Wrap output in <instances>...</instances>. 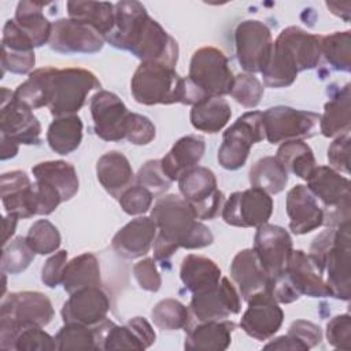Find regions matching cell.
<instances>
[{
    "label": "cell",
    "mask_w": 351,
    "mask_h": 351,
    "mask_svg": "<svg viewBox=\"0 0 351 351\" xmlns=\"http://www.w3.org/2000/svg\"><path fill=\"white\" fill-rule=\"evenodd\" d=\"M106 41L114 48L132 52L141 62H158L170 67H176L178 62L177 41L134 0L115 4V23Z\"/></svg>",
    "instance_id": "obj_1"
},
{
    "label": "cell",
    "mask_w": 351,
    "mask_h": 351,
    "mask_svg": "<svg viewBox=\"0 0 351 351\" xmlns=\"http://www.w3.org/2000/svg\"><path fill=\"white\" fill-rule=\"evenodd\" d=\"M307 189L324 204V225L336 228L350 221L351 184L330 166H317L308 176Z\"/></svg>",
    "instance_id": "obj_7"
},
{
    "label": "cell",
    "mask_w": 351,
    "mask_h": 351,
    "mask_svg": "<svg viewBox=\"0 0 351 351\" xmlns=\"http://www.w3.org/2000/svg\"><path fill=\"white\" fill-rule=\"evenodd\" d=\"M90 115L97 137L104 141L125 138L130 111L115 93L97 90L90 99Z\"/></svg>",
    "instance_id": "obj_18"
},
{
    "label": "cell",
    "mask_w": 351,
    "mask_h": 351,
    "mask_svg": "<svg viewBox=\"0 0 351 351\" xmlns=\"http://www.w3.org/2000/svg\"><path fill=\"white\" fill-rule=\"evenodd\" d=\"M289 229L295 234L310 233L324 225V211L306 185L298 184L287 193Z\"/></svg>",
    "instance_id": "obj_23"
},
{
    "label": "cell",
    "mask_w": 351,
    "mask_h": 351,
    "mask_svg": "<svg viewBox=\"0 0 351 351\" xmlns=\"http://www.w3.org/2000/svg\"><path fill=\"white\" fill-rule=\"evenodd\" d=\"M189 310L197 322L222 321L240 313V293L229 278L221 277L215 287L192 295Z\"/></svg>",
    "instance_id": "obj_16"
},
{
    "label": "cell",
    "mask_w": 351,
    "mask_h": 351,
    "mask_svg": "<svg viewBox=\"0 0 351 351\" xmlns=\"http://www.w3.org/2000/svg\"><path fill=\"white\" fill-rule=\"evenodd\" d=\"M62 285L69 295L88 287H101L97 258L92 252H84L67 262L63 270Z\"/></svg>",
    "instance_id": "obj_36"
},
{
    "label": "cell",
    "mask_w": 351,
    "mask_h": 351,
    "mask_svg": "<svg viewBox=\"0 0 351 351\" xmlns=\"http://www.w3.org/2000/svg\"><path fill=\"white\" fill-rule=\"evenodd\" d=\"M328 343L339 350H351V317L340 314L333 317L326 325Z\"/></svg>",
    "instance_id": "obj_53"
},
{
    "label": "cell",
    "mask_w": 351,
    "mask_h": 351,
    "mask_svg": "<svg viewBox=\"0 0 351 351\" xmlns=\"http://www.w3.org/2000/svg\"><path fill=\"white\" fill-rule=\"evenodd\" d=\"M154 195L138 184L129 186L119 197L121 208L129 215H140L147 213L151 208Z\"/></svg>",
    "instance_id": "obj_50"
},
{
    "label": "cell",
    "mask_w": 351,
    "mask_h": 351,
    "mask_svg": "<svg viewBox=\"0 0 351 351\" xmlns=\"http://www.w3.org/2000/svg\"><path fill=\"white\" fill-rule=\"evenodd\" d=\"M171 182L173 181L163 173L159 159L147 160L136 174V184L148 189L154 197L167 192L171 186Z\"/></svg>",
    "instance_id": "obj_49"
},
{
    "label": "cell",
    "mask_w": 351,
    "mask_h": 351,
    "mask_svg": "<svg viewBox=\"0 0 351 351\" xmlns=\"http://www.w3.org/2000/svg\"><path fill=\"white\" fill-rule=\"evenodd\" d=\"M236 329L233 321H206L188 329L184 348L191 351H222L230 346L232 333Z\"/></svg>",
    "instance_id": "obj_30"
},
{
    "label": "cell",
    "mask_w": 351,
    "mask_h": 351,
    "mask_svg": "<svg viewBox=\"0 0 351 351\" xmlns=\"http://www.w3.org/2000/svg\"><path fill=\"white\" fill-rule=\"evenodd\" d=\"M1 202L7 214H16L19 218L37 215L36 186L22 170L1 174Z\"/></svg>",
    "instance_id": "obj_24"
},
{
    "label": "cell",
    "mask_w": 351,
    "mask_h": 351,
    "mask_svg": "<svg viewBox=\"0 0 351 351\" xmlns=\"http://www.w3.org/2000/svg\"><path fill=\"white\" fill-rule=\"evenodd\" d=\"M319 114L296 110L288 106H274L262 112L265 138L270 144L303 140L319 132Z\"/></svg>",
    "instance_id": "obj_10"
},
{
    "label": "cell",
    "mask_w": 351,
    "mask_h": 351,
    "mask_svg": "<svg viewBox=\"0 0 351 351\" xmlns=\"http://www.w3.org/2000/svg\"><path fill=\"white\" fill-rule=\"evenodd\" d=\"M273 213L270 195L259 188L233 192L222 206V219L237 228H258L267 223Z\"/></svg>",
    "instance_id": "obj_14"
},
{
    "label": "cell",
    "mask_w": 351,
    "mask_h": 351,
    "mask_svg": "<svg viewBox=\"0 0 351 351\" xmlns=\"http://www.w3.org/2000/svg\"><path fill=\"white\" fill-rule=\"evenodd\" d=\"M285 274L296 292L302 296L310 298H328L332 296L330 289L324 280V276L318 271L308 254L303 250H293L287 267Z\"/></svg>",
    "instance_id": "obj_27"
},
{
    "label": "cell",
    "mask_w": 351,
    "mask_h": 351,
    "mask_svg": "<svg viewBox=\"0 0 351 351\" xmlns=\"http://www.w3.org/2000/svg\"><path fill=\"white\" fill-rule=\"evenodd\" d=\"M263 90L262 82L254 74L243 73L234 77L230 95L243 107L254 108L261 103Z\"/></svg>",
    "instance_id": "obj_48"
},
{
    "label": "cell",
    "mask_w": 351,
    "mask_h": 351,
    "mask_svg": "<svg viewBox=\"0 0 351 351\" xmlns=\"http://www.w3.org/2000/svg\"><path fill=\"white\" fill-rule=\"evenodd\" d=\"M156 223L154 258L166 262L178 248L197 250L214 241L211 230L197 221L191 204L177 195H166L156 200L151 210Z\"/></svg>",
    "instance_id": "obj_2"
},
{
    "label": "cell",
    "mask_w": 351,
    "mask_h": 351,
    "mask_svg": "<svg viewBox=\"0 0 351 351\" xmlns=\"http://www.w3.org/2000/svg\"><path fill=\"white\" fill-rule=\"evenodd\" d=\"M34 64V51H15L1 48V75H4L5 71L14 74H30Z\"/></svg>",
    "instance_id": "obj_51"
},
{
    "label": "cell",
    "mask_w": 351,
    "mask_h": 351,
    "mask_svg": "<svg viewBox=\"0 0 351 351\" xmlns=\"http://www.w3.org/2000/svg\"><path fill=\"white\" fill-rule=\"evenodd\" d=\"M248 308L240 319V328L255 340H267L277 333L284 311L269 292H261L247 300Z\"/></svg>",
    "instance_id": "obj_20"
},
{
    "label": "cell",
    "mask_w": 351,
    "mask_h": 351,
    "mask_svg": "<svg viewBox=\"0 0 351 351\" xmlns=\"http://www.w3.org/2000/svg\"><path fill=\"white\" fill-rule=\"evenodd\" d=\"M321 55L337 71L351 70V32H335L321 36Z\"/></svg>",
    "instance_id": "obj_43"
},
{
    "label": "cell",
    "mask_w": 351,
    "mask_h": 351,
    "mask_svg": "<svg viewBox=\"0 0 351 351\" xmlns=\"http://www.w3.org/2000/svg\"><path fill=\"white\" fill-rule=\"evenodd\" d=\"M48 108L53 118L74 115L85 104L90 90H100V81L96 75L81 67L56 69L45 66Z\"/></svg>",
    "instance_id": "obj_5"
},
{
    "label": "cell",
    "mask_w": 351,
    "mask_h": 351,
    "mask_svg": "<svg viewBox=\"0 0 351 351\" xmlns=\"http://www.w3.org/2000/svg\"><path fill=\"white\" fill-rule=\"evenodd\" d=\"M96 176L101 186L115 199L136 181L129 159L118 151H108L99 158Z\"/></svg>",
    "instance_id": "obj_29"
},
{
    "label": "cell",
    "mask_w": 351,
    "mask_h": 351,
    "mask_svg": "<svg viewBox=\"0 0 351 351\" xmlns=\"http://www.w3.org/2000/svg\"><path fill=\"white\" fill-rule=\"evenodd\" d=\"M350 221L319 233L310 245L308 256L324 276L332 298H351V236Z\"/></svg>",
    "instance_id": "obj_4"
},
{
    "label": "cell",
    "mask_w": 351,
    "mask_h": 351,
    "mask_svg": "<svg viewBox=\"0 0 351 351\" xmlns=\"http://www.w3.org/2000/svg\"><path fill=\"white\" fill-rule=\"evenodd\" d=\"M155 339V330L144 317H134L121 326L107 319L101 337V350L141 351L151 347Z\"/></svg>",
    "instance_id": "obj_22"
},
{
    "label": "cell",
    "mask_w": 351,
    "mask_h": 351,
    "mask_svg": "<svg viewBox=\"0 0 351 351\" xmlns=\"http://www.w3.org/2000/svg\"><path fill=\"white\" fill-rule=\"evenodd\" d=\"M47 5L49 4L41 1H19L15 10L14 21L34 48L47 44L51 37L52 23L43 12Z\"/></svg>",
    "instance_id": "obj_34"
},
{
    "label": "cell",
    "mask_w": 351,
    "mask_h": 351,
    "mask_svg": "<svg viewBox=\"0 0 351 351\" xmlns=\"http://www.w3.org/2000/svg\"><path fill=\"white\" fill-rule=\"evenodd\" d=\"M351 93L350 84L337 89L325 103L319 117V132L325 137H337L351 128Z\"/></svg>",
    "instance_id": "obj_33"
},
{
    "label": "cell",
    "mask_w": 351,
    "mask_h": 351,
    "mask_svg": "<svg viewBox=\"0 0 351 351\" xmlns=\"http://www.w3.org/2000/svg\"><path fill=\"white\" fill-rule=\"evenodd\" d=\"M267 292L277 303H284V304L292 303L300 298V295L296 292L289 278L287 277L285 271L270 278Z\"/></svg>",
    "instance_id": "obj_59"
},
{
    "label": "cell",
    "mask_w": 351,
    "mask_h": 351,
    "mask_svg": "<svg viewBox=\"0 0 351 351\" xmlns=\"http://www.w3.org/2000/svg\"><path fill=\"white\" fill-rule=\"evenodd\" d=\"M288 335L296 337L302 341L307 350L318 346L322 340V330L318 325L306 321V319H296L289 325Z\"/></svg>",
    "instance_id": "obj_58"
},
{
    "label": "cell",
    "mask_w": 351,
    "mask_h": 351,
    "mask_svg": "<svg viewBox=\"0 0 351 351\" xmlns=\"http://www.w3.org/2000/svg\"><path fill=\"white\" fill-rule=\"evenodd\" d=\"M156 232V223L151 217H137L114 234L111 247L122 258H141L154 245Z\"/></svg>",
    "instance_id": "obj_25"
},
{
    "label": "cell",
    "mask_w": 351,
    "mask_h": 351,
    "mask_svg": "<svg viewBox=\"0 0 351 351\" xmlns=\"http://www.w3.org/2000/svg\"><path fill=\"white\" fill-rule=\"evenodd\" d=\"M133 276L138 287L148 292H158L162 285L160 274L154 258H144L133 266Z\"/></svg>",
    "instance_id": "obj_54"
},
{
    "label": "cell",
    "mask_w": 351,
    "mask_h": 351,
    "mask_svg": "<svg viewBox=\"0 0 351 351\" xmlns=\"http://www.w3.org/2000/svg\"><path fill=\"white\" fill-rule=\"evenodd\" d=\"M26 241L36 254L48 255L59 248L62 237L52 222L48 219H38L29 228Z\"/></svg>",
    "instance_id": "obj_47"
},
{
    "label": "cell",
    "mask_w": 351,
    "mask_h": 351,
    "mask_svg": "<svg viewBox=\"0 0 351 351\" xmlns=\"http://www.w3.org/2000/svg\"><path fill=\"white\" fill-rule=\"evenodd\" d=\"M252 250L271 278L285 270L288 259L293 251L292 239L284 228L263 223L256 229Z\"/></svg>",
    "instance_id": "obj_19"
},
{
    "label": "cell",
    "mask_w": 351,
    "mask_h": 351,
    "mask_svg": "<svg viewBox=\"0 0 351 351\" xmlns=\"http://www.w3.org/2000/svg\"><path fill=\"white\" fill-rule=\"evenodd\" d=\"M82 121L77 114L55 118L47 130L49 148L59 155L71 154L82 141Z\"/></svg>",
    "instance_id": "obj_39"
},
{
    "label": "cell",
    "mask_w": 351,
    "mask_h": 351,
    "mask_svg": "<svg viewBox=\"0 0 351 351\" xmlns=\"http://www.w3.org/2000/svg\"><path fill=\"white\" fill-rule=\"evenodd\" d=\"M276 158L284 166L287 173H292L302 180H307L317 167L314 152L303 140L284 141L278 147Z\"/></svg>",
    "instance_id": "obj_40"
},
{
    "label": "cell",
    "mask_w": 351,
    "mask_h": 351,
    "mask_svg": "<svg viewBox=\"0 0 351 351\" xmlns=\"http://www.w3.org/2000/svg\"><path fill=\"white\" fill-rule=\"evenodd\" d=\"M18 215L16 214H7L3 219L4 223V237H3V245L7 244L11 239V236L15 233V228L18 223Z\"/></svg>",
    "instance_id": "obj_62"
},
{
    "label": "cell",
    "mask_w": 351,
    "mask_h": 351,
    "mask_svg": "<svg viewBox=\"0 0 351 351\" xmlns=\"http://www.w3.org/2000/svg\"><path fill=\"white\" fill-rule=\"evenodd\" d=\"M55 315L51 300L37 291L11 292L3 296L0 306V325H38L47 326Z\"/></svg>",
    "instance_id": "obj_13"
},
{
    "label": "cell",
    "mask_w": 351,
    "mask_h": 351,
    "mask_svg": "<svg viewBox=\"0 0 351 351\" xmlns=\"http://www.w3.org/2000/svg\"><path fill=\"white\" fill-rule=\"evenodd\" d=\"M0 348L16 351H52L56 350L55 337L38 325H0Z\"/></svg>",
    "instance_id": "obj_31"
},
{
    "label": "cell",
    "mask_w": 351,
    "mask_h": 351,
    "mask_svg": "<svg viewBox=\"0 0 351 351\" xmlns=\"http://www.w3.org/2000/svg\"><path fill=\"white\" fill-rule=\"evenodd\" d=\"M0 133L18 144L38 145L41 125L29 107L14 97V92L1 88Z\"/></svg>",
    "instance_id": "obj_15"
},
{
    "label": "cell",
    "mask_w": 351,
    "mask_h": 351,
    "mask_svg": "<svg viewBox=\"0 0 351 351\" xmlns=\"http://www.w3.org/2000/svg\"><path fill=\"white\" fill-rule=\"evenodd\" d=\"M321 56V36L299 26L285 27L273 43L270 59L261 73L263 82L270 88H287L300 71L315 69Z\"/></svg>",
    "instance_id": "obj_3"
},
{
    "label": "cell",
    "mask_w": 351,
    "mask_h": 351,
    "mask_svg": "<svg viewBox=\"0 0 351 351\" xmlns=\"http://www.w3.org/2000/svg\"><path fill=\"white\" fill-rule=\"evenodd\" d=\"M110 310L108 295L101 287H88L70 293L62 307L64 324L96 326L107 318Z\"/></svg>",
    "instance_id": "obj_21"
},
{
    "label": "cell",
    "mask_w": 351,
    "mask_h": 351,
    "mask_svg": "<svg viewBox=\"0 0 351 351\" xmlns=\"http://www.w3.org/2000/svg\"><path fill=\"white\" fill-rule=\"evenodd\" d=\"M67 263V251L60 250L47 259L41 269V281L48 288H56L62 284L63 270Z\"/></svg>",
    "instance_id": "obj_56"
},
{
    "label": "cell",
    "mask_w": 351,
    "mask_h": 351,
    "mask_svg": "<svg viewBox=\"0 0 351 351\" xmlns=\"http://www.w3.org/2000/svg\"><path fill=\"white\" fill-rule=\"evenodd\" d=\"M232 117L230 104L223 97H207L192 106L189 119L196 130L204 133H218Z\"/></svg>",
    "instance_id": "obj_37"
},
{
    "label": "cell",
    "mask_w": 351,
    "mask_h": 351,
    "mask_svg": "<svg viewBox=\"0 0 351 351\" xmlns=\"http://www.w3.org/2000/svg\"><path fill=\"white\" fill-rule=\"evenodd\" d=\"M0 141H1V160H7L11 159L14 156H16L18 149H19V144L15 143L14 140H11L10 137H7L5 134L0 133Z\"/></svg>",
    "instance_id": "obj_61"
},
{
    "label": "cell",
    "mask_w": 351,
    "mask_h": 351,
    "mask_svg": "<svg viewBox=\"0 0 351 351\" xmlns=\"http://www.w3.org/2000/svg\"><path fill=\"white\" fill-rule=\"evenodd\" d=\"M347 3H348V1H346V3H337V1H326V7L330 10V12H332V14H335L336 16H339V18H341L343 21L348 22V21H350V14L343 11V7H344Z\"/></svg>",
    "instance_id": "obj_63"
},
{
    "label": "cell",
    "mask_w": 351,
    "mask_h": 351,
    "mask_svg": "<svg viewBox=\"0 0 351 351\" xmlns=\"http://www.w3.org/2000/svg\"><path fill=\"white\" fill-rule=\"evenodd\" d=\"M234 44L241 69L248 74L262 73L273 48L270 29L256 19L243 21L234 30Z\"/></svg>",
    "instance_id": "obj_12"
},
{
    "label": "cell",
    "mask_w": 351,
    "mask_h": 351,
    "mask_svg": "<svg viewBox=\"0 0 351 351\" xmlns=\"http://www.w3.org/2000/svg\"><path fill=\"white\" fill-rule=\"evenodd\" d=\"M252 188H259L269 195H277L288 184V173L276 156H263L256 160L248 173Z\"/></svg>",
    "instance_id": "obj_41"
},
{
    "label": "cell",
    "mask_w": 351,
    "mask_h": 351,
    "mask_svg": "<svg viewBox=\"0 0 351 351\" xmlns=\"http://www.w3.org/2000/svg\"><path fill=\"white\" fill-rule=\"evenodd\" d=\"M188 78L206 97L230 95L234 81L226 55L215 47H202L193 52Z\"/></svg>",
    "instance_id": "obj_8"
},
{
    "label": "cell",
    "mask_w": 351,
    "mask_h": 351,
    "mask_svg": "<svg viewBox=\"0 0 351 351\" xmlns=\"http://www.w3.org/2000/svg\"><path fill=\"white\" fill-rule=\"evenodd\" d=\"M206 151L204 138L196 134H188L178 138L171 149L160 159L163 173L171 180L178 178L188 170L196 167Z\"/></svg>",
    "instance_id": "obj_28"
},
{
    "label": "cell",
    "mask_w": 351,
    "mask_h": 351,
    "mask_svg": "<svg viewBox=\"0 0 351 351\" xmlns=\"http://www.w3.org/2000/svg\"><path fill=\"white\" fill-rule=\"evenodd\" d=\"M106 38L92 26L71 18H60L52 23L49 48L55 52L96 53L104 47Z\"/></svg>",
    "instance_id": "obj_17"
},
{
    "label": "cell",
    "mask_w": 351,
    "mask_h": 351,
    "mask_svg": "<svg viewBox=\"0 0 351 351\" xmlns=\"http://www.w3.org/2000/svg\"><path fill=\"white\" fill-rule=\"evenodd\" d=\"M230 277L244 300H248L256 293L267 292L270 284V276L251 248L241 250L234 255L230 265Z\"/></svg>",
    "instance_id": "obj_26"
},
{
    "label": "cell",
    "mask_w": 351,
    "mask_h": 351,
    "mask_svg": "<svg viewBox=\"0 0 351 351\" xmlns=\"http://www.w3.org/2000/svg\"><path fill=\"white\" fill-rule=\"evenodd\" d=\"M265 138L262 112L248 111L234 121L222 136L218 149V162L226 170H239L247 162L254 144Z\"/></svg>",
    "instance_id": "obj_9"
},
{
    "label": "cell",
    "mask_w": 351,
    "mask_h": 351,
    "mask_svg": "<svg viewBox=\"0 0 351 351\" xmlns=\"http://www.w3.org/2000/svg\"><path fill=\"white\" fill-rule=\"evenodd\" d=\"M69 18L92 26L104 38L115 23V4L104 1H67Z\"/></svg>",
    "instance_id": "obj_38"
},
{
    "label": "cell",
    "mask_w": 351,
    "mask_h": 351,
    "mask_svg": "<svg viewBox=\"0 0 351 351\" xmlns=\"http://www.w3.org/2000/svg\"><path fill=\"white\" fill-rule=\"evenodd\" d=\"M178 188L197 219L215 218L225 203V196L217 186L215 174L203 166L184 173L178 178Z\"/></svg>",
    "instance_id": "obj_11"
},
{
    "label": "cell",
    "mask_w": 351,
    "mask_h": 351,
    "mask_svg": "<svg viewBox=\"0 0 351 351\" xmlns=\"http://www.w3.org/2000/svg\"><path fill=\"white\" fill-rule=\"evenodd\" d=\"M14 97L30 110L48 106L45 67L33 70L29 74V78L18 85V88L14 90Z\"/></svg>",
    "instance_id": "obj_45"
},
{
    "label": "cell",
    "mask_w": 351,
    "mask_h": 351,
    "mask_svg": "<svg viewBox=\"0 0 351 351\" xmlns=\"http://www.w3.org/2000/svg\"><path fill=\"white\" fill-rule=\"evenodd\" d=\"M36 200H37V215H48L53 213L58 206L63 202L60 193L44 181H34Z\"/></svg>",
    "instance_id": "obj_57"
},
{
    "label": "cell",
    "mask_w": 351,
    "mask_h": 351,
    "mask_svg": "<svg viewBox=\"0 0 351 351\" xmlns=\"http://www.w3.org/2000/svg\"><path fill=\"white\" fill-rule=\"evenodd\" d=\"M350 132H346L332 141L328 148V160L332 169L336 171L348 173L350 171Z\"/></svg>",
    "instance_id": "obj_55"
},
{
    "label": "cell",
    "mask_w": 351,
    "mask_h": 351,
    "mask_svg": "<svg viewBox=\"0 0 351 351\" xmlns=\"http://www.w3.org/2000/svg\"><path fill=\"white\" fill-rule=\"evenodd\" d=\"M34 180L44 181L53 186L63 202L70 200L78 192L80 181L74 166L64 160H47L32 167Z\"/></svg>",
    "instance_id": "obj_35"
},
{
    "label": "cell",
    "mask_w": 351,
    "mask_h": 351,
    "mask_svg": "<svg viewBox=\"0 0 351 351\" xmlns=\"http://www.w3.org/2000/svg\"><path fill=\"white\" fill-rule=\"evenodd\" d=\"M154 324L166 332L186 328L189 324V310L181 302L167 298L158 302L151 310Z\"/></svg>",
    "instance_id": "obj_44"
},
{
    "label": "cell",
    "mask_w": 351,
    "mask_h": 351,
    "mask_svg": "<svg viewBox=\"0 0 351 351\" xmlns=\"http://www.w3.org/2000/svg\"><path fill=\"white\" fill-rule=\"evenodd\" d=\"M125 138L134 145H147L155 138V125L145 115L130 112Z\"/></svg>",
    "instance_id": "obj_52"
},
{
    "label": "cell",
    "mask_w": 351,
    "mask_h": 351,
    "mask_svg": "<svg viewBox=\"0 0 351 351\" xmlns=\"http://www.w3.org/2000/svg\"><path fill=\"white\" fill-rule=\"evenodd\" d=\"M266 350H300V351H306L307 347L299 341L296 337L291 336V335H284L280 337H276L274 340H271L270 343H267L265 346Z\"/></svg>",
    "instance_id": "obj_60"
},
{
    "label": "cell",
    "mask_w": 351,
    "mask_h": 351,
    "mask_svg": "<svg viewBox=\"0 0 351 351\" xmlns=\"http://www.w3.org/2000/svg\"><path fill=\"white\" fill-rule=\"evenodd\" d=\"M180 278L185 289L193 295L215 287L221 280V269L206 256L189 254L181 262Z\"/></svg>",
    "instance_id": "obj_32"
},
{
    "label": "cell",
    "mask_w": 351,
    "mask_h": 351,
    "mask_svg": "<svg viewBox=\"0 0 351 351\" xmlns=\"http://www.w3.org/2000/svg\"><path fill=\"white\" fill-rule=\"evenodd\" d=\"M130 90L133 99L144 106L182 104L184 77L167 64L141 62L132 77Z\"/></svg>",
    "instance_id": "obj_6"
},
{
    "label": "cell",
    "mask_w": 351,
    "mask_h": 351,
    "mask_svg": "<svg viewBox=\"0 0 351 351\" xmlns=\"http://www.w3.org/2000/svg\"><path fill=\"white\" fill-rule=\"evenodd\" d=\"M56 350H101L100 335L96 326L64 324L55 336Z\"/></svg>",
    "instance_id": "obj_42"
},
{
    "label": "cell",
    "mask_w": 351,
    "mask_h": 351,
    "mask_svg": "<svg viewBox=\"0 0 351 351\" xmlns=\"http://www.w3.org/2000/svg\"><path fill=\"white\" fill-rule=\"evenodd\" d=\"M34 251L26 241V237L18 236L3 245L1 271L8 274H19L29 267L34 259Z\"/></svg>",
    "instance_id": "obj_46"
}]
</instances>
